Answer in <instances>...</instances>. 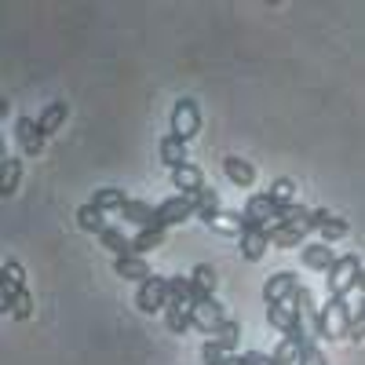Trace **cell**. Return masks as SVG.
<instances>
[{
    "label": "cell",
    "instance_id": "7402d4cb",
    "mask_svg": "<svg viewBox=\"0 0 365 365\" xmlns=\"http://www.w3.org/2000/svg\"><path fill=\"white\" fill-rule=\"evenodd\" d=\"M270 241L274 245H282V249H292V245H303V234L307 230H296V227H285V223H270Z\"/></svg>",
    "mask_w": 365,
    "mask_h": 365
},
{
    "label": "cell",
    "instance_id": "ac0fdd59",
    "mask_svg": "<svg viewBox=\"0 0 365 365\" xmlns=\"http://www.w3.org/2000/svg\"><path fill=\"white\" fill-rule=\"evenodd\" d=\"M99 241H103V245L117 256V259H125V256H135V249H132V237H125V234H120L117 227H106L103 234H99Z\"/></svg>",
    "mask_w": 365,
    "mask_h": 365
},
{
    "label": "cell",
    "instance_id": "d4e9b609",
    "mask_svg": "<svg viewBox=\"0 0 365 365\" xmlns=\"http://www.w3.org/2000/svg\"><path fill=\"white\" fill-rule=\"evenodd\" d=\"M270 354H274V365H299V347L292 340H285V336H282V344L274 347Z\"/></svg>",
    "mask_w": 365,
    "mask_h": 365
},
{
    "label": "cell",
    "instance_id": "9a60e30c",
    "mask_svg": "<svg viewBox=\"0 0 365 365\" xmlns=\"http://www.w3.org/2000/svg\"><path fill=\"white\" fill-rule=\"evenodd\" d=\"M194 205H197V220H201V223H208V227L223 216V212H220V194L212 190V187H205V190L194 197Z\"/></svg>",
    "mask_w": 365,
    "mask_h": 365
},
{
    "label": "cell",
    "instance_id": "4dcf8cb0",
    "mask_svg": "<svg viewBox=\"0 0 365 365\" xmlns=\"http://www.w3.org/2000/svg\"><path fill=\"white\" fill-rule=\"evenodd\" d=\"M241 365H274V354H263V351H245V354H241Z\"/></svg>",
    "mask_w": 365,
    "mask_h": 365
},
{
    "label": "cell",
    "instance_id": "484cf974",
    "mask_svg": "<svg viewBox=\"0 0 365 365\" xmlns=\"http://www.w3.org/2000/svg\"><path fill=\"white\" fill-rule=\"evenodd\" d=\"M201 361H205V365H230V354H227L216 340H205V347H201Z\"/></svg>",
    "mask_w": 365,
    "mask_h": 365
},
{
    "label": "cell",
    "instance_id": "d6986e66",
    "mask_svg": "<svg viewBox=\"0 0 365 365\" xmlns=\"http://www.w3.org/2000/svg\"><path fill=\"white\" fill-rule=\"evenodd\" d=\"M154 205H146V201H128L125 205V212H120V220H128V223H135L139 230H146L150 223H154Z\"/></svg>",
    "mask_w": 365,
    "mask_h": 365
},
{
    "label": "cell",
    "instance_id": "7c38bea8",
    "mask_svg": "<svg viewBox=\"0 0 365 365\" xmlns=\"http://www.w3.org/2000/svg\"><path fill=\"white\" fill-rule=\"evenodd\" d=\"M190 292H194V303L212 299V292H216V270L205 267V263H197L194 274H190Z\"/></svg>",
    "mask_w": 365,
    "mask_h": 365
},
{
    "label": "cell",
    "instance_id": "4fadbf2b",
    "mask_svg": "<svg viewBox=\"0 0 365 365\" xmlns=\"http://www.w3.org/2000/svg\"><path fill=\"white\" fill-rule=\"evenodd\" d=\"M237 241H241V256L249 263H256V259H263V252L270 245V230H245Z\"/></svg>",
    "mask_w": 365,
    "mask_h": 365
},
{
    "label": "cell",
    "instance_id": "f546056e",
    "mask_svg": "<svg viewBox=\"0 0 365 365\" xmlns=\"http://www.w3.org/2000/svg\"><path fill=\"white\" fill-rule=\"evenodd\" d=\"M299 365H329V361H325V354H322V347H318V344H311L307 351H303V354H299Z\"/></svg>",
    "mask_w": 365,
    "mask_h": 365
},
{
    "label": "cell",
    "instance_id": "52a82bcc",
    "mask_svg": "<svg viewBox=\"0 0 365 365\" xmlns=\"http://www.w3.org/2000/svg\"><path fill=\"white\" fill-rule=\"evenodd\" d=\"M299 259H303V267L307 270H322V274H329L332 267H336V252H332V245L329 241H311V245H303L299 249Z\"/></svg>",
    "mask_w": 365,
    "mask_h": 365
},
{
    "label": "cell",
    "instance_id": "836d02e7",
    "mask_svg": "<svg viewBox=\"0 0 365 365\" xmlns=\"http://www.w3.org/2000/svg\"><path fill=\"white\" fill-rule=\"evenodd\" d=\"M358 314H365V299H361V307H358Z\"/></svg>",
    "mask_w": 365,
    "mask_h": 365
},
{
    "label": "cell",
    "instance_id": "6da1fadb",
    "mask_svg": "<svg viewBox=\"0 0 365 365\" xmlns=\"http://www.w3.org/2000/svg\"><path fill=\"white\" fill-rule=\"evenodd\" d=\"M325 278H329V292H332V296H340V292L351 296V289H358V278H361V259H358L354 252L340 256L336 267H332Z\"/></svg>",
    "mask_w": 365,
    "mask_h": 365
},
{
    "label": "cell",
    "instance_id": "8992f818",
    "mask_svg": "<svg viewBox=\"0 0 365 365\" xmlns=\"http://www.w3.org/2000/svg\"><path fill=\"white\" fill-rule=\"evenodd\" d=\"M227 322H230V318H227V311H223V303H216V299L194 303V329L208 332V336H216V329L227 325Z\"/></svg>",
    "mask_w": 365,
    "mask_h": 365
},
{
    "label": "cell",
    "instance_id": "7a4b0ae2",
    "mask_svg": "<svg viewBox=\"0 0 365 365\" xmlns=\"http://www.w3.org/2000/svg\"><path fill=\"white\" fill-rule=\"evenodd\" d=\"M190 216H197V205H194V197H182V194H175V197H168L165 205H158V212H154V230H168V227H175V223H182V220H190Z\"/></svg>",
    "mask_w": 365,
    "mask_h": 365
},
{
    "label": "cell",
    "instance_id": "4316f807",
    "mask_svg": "<svg viewBox=\"0 0 365 365\" xmlns=\"http://www.w3.org/2000/svg\"><path fill=\"white\" fill-rule=\"evenodd\" d=\"M292 190H296V187H292V179H274V187H270L267 194L278 201V205H292Z\"/></svg>",
    "mask_w": 365,
    "mask_h": 365
},
{
    "label": "cell",
    "instance_id": "5bb4252c",
    "mask_svg": "<svg viewBox=\"0 0 365 365\" xmlns=\"http://www.w3.org/2000/svg\"><path fill=\"white\" fill-rule=\"evenodd\" d=\"M113 270H117V278H132V282H139V285L154 278L143 256H125V259H113Z\"/></svg>",
    "mask_w": 365,
    "mask_h": 365
},
{
    "label": "cell",
    "instance_id": "3957f363",
    "mask_svg": "<svg viewBox=\"0 0 365 365\" xmlns=\"http://www.w3.org/2000/svg\"><path fill=\"white\" fill-rule=\"evenodd\" d=\"M197 132H201V106L194 99H179L175 110H172V135L190 143Z\"/></svg>",
    "mask_w": 365,
    "mask_h": 365
},
{
    "label": "cell",
    "instance_id": "83f0119b",
    "mask_svg": "<svg viewBox=\"0 0 365 365\" xmlns=\"http://www.w3.org/2000/svg\"><path fill=\"white\" fill-rule=\"evenodd\" d=\"M4 289H19V292H26V282H22V267H19L15 259H8V263H4Z\"/></svg>",
    "mask_w": 365,
    "mask_h": 365
},
{
    "label": "cell",
    "instance_id": "e0dca14e",
    "mask_svg": "<svg viewBox=\"0 0 365 365\" xmlns=\"http://www.w3.org/2000/svg\"><path fill=\"white\" fill-rule=\"evenodd\" d=\"M223 172H227L230 182H237V187H252V182H256V168L245 158H227L223 161Z\"/></svg>",
    "mask_w": 365,
    "mask_h": 365
},
{
    "label": "cell",
    "instance_id": "1f68e13d",
    "mask_svg": "<svg viewBox=\"0 0 365 365\" xmlns=\"http://www.w3.org/2000/svg\"><path fill=\"white\" fill-rule=\"evenodd\" d=\"M361 336H365V314L354 311V322H351V329H347V340H361Z\"/></svg>",
    "mask_w": 365,
    "mask_h": 365
},
{
    "label": "cell",
    "instance_id": "603a6c76",
    "mask_svg": "<svg viewBox=\"0 0 365 365\" xmlns=\"http://www.w3.org/2000/svg\"><path fill=\"white\" fill-rule=\"evenodd\" d=\"M165 241V230H154V227H146V230H139L135 237H132V249H135V256H146L150 249H158Z\"/></svg>",
    "mask_w": 365,
    "mask_h": 365
},
{
    "label": "cell",
    "instance_id": "30bf717a",
    "mask_svg": "<svg viewBox=\"0 0 365 365\" xmlns=\"http://www.w3.org/2000/svg\"><path fill=\"white\" fill-rule=\"evenodd\" d=\"M15 128H19V143H22L26 154H29V158L41 154V150H44V132H41L37 120H34V117H19Z\"/></svg>",
    "mask_w": 365,
    "mask_h": 365
},
{
    "label": "cell",
    "instance_id": "5b68a950",
    "mask_svg": "<svg viewBox=\"0 0 365 365\" xmlns=\"http://www.w3.org/2000/svg\"><path fill=\"white\" fill-rule=\"evenodd\" d=\"M296 292H299V285H296V278L289 270H278L274 278L263 285V299H267V307H282V303H292L296 299Z\"/></svg>",
    "mask_w": 365,
    "mask_h": 365
},
{
    "label": "cell",
    "instance_id": "277c9868",
    "mask_svg": "<svg viewBox=\"0 0 365 365\" xmlns=\"http://www.w3.org/2000/svg\"><path fill=\"white\" fill-rule=\"evenodd\" d=\"M135 307L143 314H158V311H168V278H150L135 289Z\"/></svg>",
    "mask_w": 365,
    "mask_h": 365
},
{
    "label": "cell",
    "instance_id": "8fae6325",
    "mask_svg": "<svg viewBox=\"0 0 365 365\" xmlns=\"http://www.w3.org/2000/svg\"><path fill=\"white\" fill-rule=\"evenodd\" d=\"M158 154H161V161H165L172 172H175V168H182V165H190V161H187V143L175 139L172 132L158 143Z\"/></svg>",
    "mask_w": 365,
    "mask_h": 365
},
{
    "label": "cell",
    "instance_id": "9c48e42d",
    "mask_svg": "<svg viewBox=\"0 0 365 365\" xmlns=\"http://www.w3.org/2000/svg\"><path fill=\"white\" fill-rule=\"evenodd\" d=\"M172 182H175V190H179L182 197H197V194L205 190V175H201L197 165H182V168H175V172H172Z\"/></svg>",
    "mask_w": 365,
    "mask_h": 365
},
{
    "label": "cell",
    "instance_id": "44dd1931",
    "mask_svg": "<svg viewBox=\"0 0 365 365\" xmlns=\"http://www.w3.org/2000/svg\"><path fill=\"white\" fill-rule=\"evenodd\" d=\"M66 103H48L44 106V113L37 117V125H41V132H44V139L51 135V132H58V125H63V120H66Z\"/></svg>",
    "mask_w": 365,
    "mask_h": 365
},
{
    "label": "cell",
    "instance_id": "ffe728a7",
    "mask_svg": "<svg viewBox=\"0 0 365 365\" xmlns=\"http://www.w3.org/2000/svg\"><path fill=\"white\" fill-rule=\"evenodd\" d=\"M77 223H81V230H88V234H103L110 223H106V212H99L96 205H81L77 208Z\"/></svg>",
    "mask_w": 365,
    "mask_h": 365
},
{
    "label": "cell",
    "instance_id": "ba28073f",
    "mask_svg": "<svg viewBox=\"0 0 365 365\" xmlns=\"http://www.w3.org/2000/svg\"><path fill=\"white\" fill-rule=\"evenodd\" d=\"M311 230L322 234V241H336L347 234V220H340L336 212H329V208H314L311 212Z\"/></svg>",
    "mask_w": 365,
    "mask_h": 365
},
{
    "label": "cell",
    "instance_id": "f1b7e54d",
    "mask_svg": "<svg viewBox=\"0 0 365 365\" xmlns=\"http://www.w3.org/2000/svg\"><path fill=\"white\" fill-rule=\"evenodd\" d=\"M19 172H22V165H19V158H11V161L4 165V187H0L4 194H11V190H15V182H19Z\"/></svg>",
    "mask_w": 365,
    "mask_h": 365
},
{
    "label": "cell",
    "instance_id": "d6a6232c",
    "mask_svg": "<svg viewBox=\"0 0 365 365\" xmlns=\"http://www.w3.org/2000/svg\"><path fill=\"white\" fill-rule=\"evenodd\" d=\"M358 289H361V292H365V270H361V278H358Z\"/></svg>",
    "mask_w": 365,
    "mask_h": 365
},
{
    "label": "cell",
    "instance_id": "2e32d148",
    "mask_svg": "<svg viewBox=\"0 0 365 365\" xmlns=\"http://www.w3.org/2000/svg\"><path fill=\"white\" fill-rule=\"evenodd\" d=\"M128 201L132 197L125 190H117V187H103V190H96V197H91V205H96L99 212H125Z\"/></svg>",
    "mask_w": 365,
    "mask_h": 365
},
{
    "label": "cell",
    "instance_id": "cb8c5ba5",
    "mask_svg": "<svg viewBox=\"0 0 365 365\" xmlns=\"http://www.w3.org/2000/svg\"><path fill=\"white\" fill-rule=\"evenodd\" d=\"M237 336H241V329H237V322H227V325H220L216 329V336H212V340H216L227 354H234V347H237Z\"/></svg>",
    "mask_w": 365,
    "mask_h": 365
}]
</instances>
